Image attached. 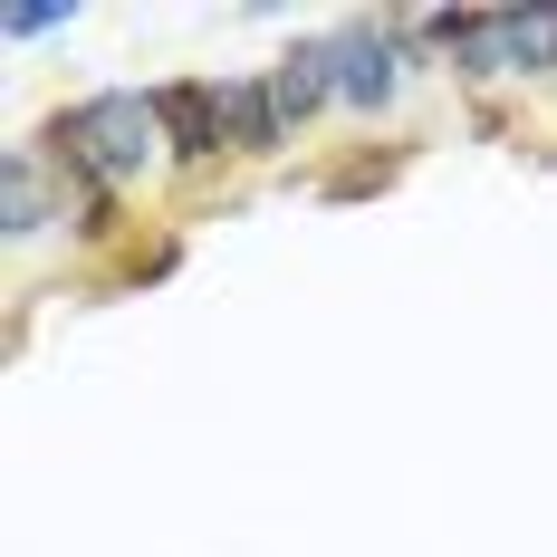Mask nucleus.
Returning a JSON list of instances; mask_svg holds the SVG:
<instances>
[{
    "instance_id": "1",
    "label": "nucleus",
    "mask_w": 557,
    "mask_h": 557,
    "mask_svg": "<svg viewBox=\"0 0 557 557\" xmlns=\"http://www.w3.org/2000/svg\"><path fill=\"white\" fill-rule=\"evenodd\" d=\"M39 145H49V164H58V173L125 193V183H145L154 145H164V125H154V97L107 87V97H77L67 115H49V135H39Z\"/></svg>"
},
{
    "instance_id": "2",
    "label": "nucleus",
    "mask_w": 557,
    "mask_h": 557,
    "mask_svg": "<svg viewBox=\"0 0 557 557\" xmlns=\"http://www.w3.org/2000/svg\"><path fill=\"white\" fill-rule=\"evenodd\" d=\"M451 58L461 77H557V10H481Z\"/></svg>"
},
{
    "instance_id": "3",
    "label": "nucleus",
    "mask_w": 557,
    "mask_h": 557,
    "mask_svg": "<svg viewBox=\"0 0 557 557\" xmlns=\"http://www.w3.org/2000/svg\"><path fill=\"white\" fill-rule=\"evenodd\" d=\"M154 125H164V154H173V164H212V154L231 145L222 87H212V77H173V87H154Z\"/></svg>"
},
{
    "instance_id": "4",
    "label": "nucleus",
    "mask_w": 557,
    "mask_h": 557,
    "mask_svg": "<svg viewBox=\"0 0 557 557\" xmlns=\"http://www.w3.org/2000/svg\"><path fill=\"white\" fill-rule=\"evenodd\" d=\"M327 58H336V97H346V107H366V115L394 107V87H404V58H394L385 29H336Z\"/></svg>"
},
{
    "instance_id": "5",
    "label": "nucleus",
    "mask_w": 557,
    "mask_h": 557,
    "mask_svg": "<svg viewBox=\"0 0 557 557\" xmlns=\"http://www.w3.org/2000/svg\"><path fill=\"white\" fill-rule=\"evenodd\" d=\"M270 97H278V115H288V135L308 125V115L336 97V58H327V39H298V49L270 67Z\"/></svg>"
},
{
    "instance_id": "6",
    "label": "nucleus",
    "mask_w": 557,
    "mask_h": 557,
    "mask_svg": "<svg viewBox=\"0 0 557 557\" xmlns=\"http://www.w3.org/2000/svg\"><path fill=\"white\" fill-rule=\"evenodd\" d=\"M222 125H231V154H278L288 145V115H278L270 77H222Z\"/></svg>"
},
{
    "instance_id": "7",
    "label": "nucleus",
    "mask_w": 557,
    "mask_h": 557,
    "mask_svg": "<svg viewBox=\"0 0 557 557\" xmlns=\"http://www.w3.org/2000/svg\"><path fill=\"white\" fill-rule=\"evenodd\" d=\"M0 222H10V240H39L49 231V164L29 145L0 154Z\"/></svg>"
},
{
    "instance_id": "8",
    "label": "nucleus",
    "mask_w": 557,
    "mask_h": 557,
    "mask_svg": "<svg viewBox=\"0 0 557 557\" xmlns=\"http://www.w3.org/2000/svg\"><path fill=\"white\" fill-rule=\"evenodd\" d=\"M67 20H77V0H10V10H0L10 39H39V29H67Z\"/></svg>"
}]
</instances>
